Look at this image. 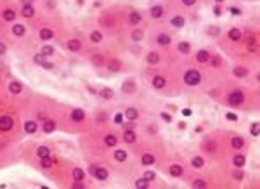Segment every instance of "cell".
Here are the masks:
<instances>
[{"label": "cell", "mask_w": 260, "mask_h": 189, "mask_svg": "<svg viewBox=\"0 0 260 189\" xmlns=\"http://www.w3.org/2000/svg\"><path fill=\"white\" fill-rule=\"evenodd\" d=\"M199 80H201V76H199V71L198 70H187L184 75V82L187 85H191V87H194V85L199 84Z\"/></svg>", "instance_id": "cell-1"}, {"label": "cell", "mask_w": 260, "mask_h": 189, "mask_svg": "<svg viewBox=\"0 0 260 189\" xmlns=\"http://www.w3.org/2000/svg\"><path fill=\"white\" fill-rule=\"evenodd\" d=\"M229 104L231 106H238V104H241L243 101H245V96H243V92L241 90H234V92H231L229 94Z\"/></svg>", "instance_id": "cell-2"}, {"label": "cell", "mask_w": 260, "mask_h": 189, "mask_svg": "<svg viewBox=\"0 0 260 189\" xmlns=\"http://www.w3.org/2000/svg\"><path fill=\"white\" fill-rule=\"evenodd\" d=\"M14 125L12 118L11 116H0V130L2 132H7V130H11Z\"/></svg>", "instance_id": "cell-3"}, {"label": "cell", "mask_w": 260, "mask_h": 189, "mask_svg": "<svg viewBox=\"0 0 260 189\" xmlns=\"http://www.w3.org/2000/svg\"><path fill=\"white\" fill-rule=\"evenodd\" d=\"M83 118H85L83 110H73L71 111V120H73V122H82Z\"/></svg>", "instance_id": "cell-4"}, {"label": "cell", "mask_w": 260, "mask_h": 189, "mask_svg": "<svg viewBox=\"0 0 260 189\" xmlns=\"http://www.w3.org/2000/svg\"><path fill=\"white\" fill-rule=\"evenodd\" d=\"M94 177H96L97 180H106L108 179V170L106 168H97L96 174H94Z\"/></svg>", "instance_id": "cell-5"}, {"label": "cell", "mask_w": 260, "mask_h": 189, "mask_svg": "<svg viewBox=\"0 0 260 189\" xmlns=\"http://www.w3.org/2000/svg\"><path fill=\"white\" fill-rule=\"evenodd\" d=\"M196 57H198L199 62H208V61H210V54H208V50H205V49H201Z\"/></svg>", "instance_id": "cell-6"}, {"label": "cell", "mask_w": 260, "mask_h": 189, "mask_svg": "<svg viewBox=\"0 0 260 189\" xmlns=\"http://www.w3.org/2000/svg\"><path fill=\"white\" fill-rule=\"evenodd\" d=\"M80 47H82V42H80V40H76V38L68 42V49H70V50H73V52L80 50Z\"/></svg>", "instance_id": "cell-7"}, {"label": "cell", "mask_w": 260, "mask_h": 189, "mask_svg": "<svg viewBox=\"0 0 260 189\" xmlns=\"http://www.w3.org/2000/svg\"><path fill=\"white\" fill-rule=\"evenodd\" d=\"M165 84H167V82H165L163 76H154L153 78V87L154 88H163Z\"/></svg>", "instance_id": "cell-8"}, {"label": "cell", "mask_w": 260, "mask_h": 189, "mask_svg": "<svg viewBox=\"0 0 260 189\" xmlns=\"http://www.w3.org/2000/svg\"><path fill=\"white\" fill-rule=\"evenodd\" d=\"M142 19V16L139 12H130V16H128V21H130V24H139Z\"/></svg>", "instance_id": "cell-9"}, {"label": "cell", "mask_w": 260, "mask_h": 189, "mask_svg": "<svg viewBox=\"0 0 260 189\" xmlns=\"http://www.w3.org/2000/svg\"><path fill=\"white\" fill-rule=\"evenodd\" d=\"M151 16H153L154 19H158L163 16V7H160V5H154L153 9H151Z\"/></svg>", "instance_id": "cell-10"}, {"label": "cell", "mask_w": 260, "mask_h": 189, "mask_svg": "<svg viewBox=\"0 0 260 189\" xmlns=\"http://www.w3.org/2000/svg\"><path fill=\"white\" fill-rule=\"evenodd\" d=\"M125 116H127L128 120H132V122H134V120L139 116V111H137L135 108H128V110L125 111Z\"/></svg>", "instance_id": "cell-11"}, {"label": "cell", "mask_w": 260, "mask_h": 189, "mask_svg": "<svg viewBox=\"0 0 260 189\" xmlns=\"http://www.w3.org/2000/svg\"><path fill=\"white\" fill-rule=\"evenodd\" d=\"M121 90H123V92H134V90H135V84H134L132 80H128V82H125V84L121 85Z\"/></svg>", "instance_id": "cell-12"}, {"label": "cell", "mask_w": 260, "mask_h": 189, "mask_svg": "<svg viewBox=\"0 0 260 189\" xmlns=\"http://www.w3.org/2000/svg\"><path fill=\"white\" fill-rule=\"evenodd\" d=\"M44 130H45L47 134L54 132V130H56V123H54L52 120H45V123H44Z\"/></svg>", "instance_id": "cell-13"}, {"label": "cell", "mask_w": 260, "mask_h": 189, "mask_svg": "<svg viewBox=\"0 0 260 189\" xmlns=\"http://www.w3.org/2000/svg\"><path fill=\"white\" fill-rule=\"evenodd\" d=\"M229 38L232 40V42H238V40L241 38V31H239L238 28H232V30L229 31Z\"/></svg>", "instance_id": "cell-14"}, {"label": "cell", "mask_w": 260, "mask_h": 189, "mask_svg": "<svg viewBox=\"0 0 260 189\" xmlns=\"http://www.w3.org/2000/svg\"><path fill=\"white\" fill-rule=\"evenodd\" d=\"M170 175L181 177L182 175V167H181V165H172V167H170Z\"/></svg>", "instance_id": "cell-15"}, {"label": "cell", "mask_w": 260, "mask_h": 189, "mask_svg": "<svg viewBox=\"0 0 260 189\" xmlns=\"http://www.w3.org/2000/svg\"><path fill=\"white\" fill-rule=\"evenodd\" d=\"M9 92L11 94H19L21 92V84H19V82H12V84H9Z\"/></svg>", "instance_id": "cell-16"}, {"label": "cell", "mask_w": 260, "mask_h": 189, "mask_svg": "<svg viewBox=\"0 0 260 189\" xmlns=\"http://www.w3.org/2000/svg\"><path fill=\"white\" fill-rule=\"evenodd\" d=\"M52 37H54L52 30H47V28H44V30L40 31V38H42V40H50Z\"/></svg>", "instance_id": "cell-17"}, {"label": "cell", "mask_w": 260, "mask_h": 189, "mask_svg": "<svg viewBox=\"0 0 260 189\" xmlns=\"http://www.w3.org/2000/svg\"><path fill=\"white\" fill-rule=\"evenodd\" d=\"M123 141L125 142H134L135 141V134H134L132 130H125L123 132Z\"/></svg>", "instance_id": "cell-18"}, {"label": "cell", "mask_w": 260, "mask_h": 189, "mask_svg": "<svg viewBox=\"0 0 260 189\" xmlns=\"http://www.w3.org/2000/svg\"><path fill=\"white\" fill-rule=\"evenodd\" d=\"M156 40H158V44H160V45H168V44H170V37L165 35V33H160Z\"/></svg>", "instance_id": "cell-19"}, {"label": "cell", "mask_w": 260, "mask_h": 189, "mask_svg": "<svg viewBox=\"0 0 260 189\" xmlns=\"http://www.w3.org/2000/svg\"><path fill=\"white\" fill-rule=\"evenodd\" d=\"M108 68H109L111 71H120L121 64H120V61H116V59H111V61L108 62Z\"/></svg>", "instance_id": "cell-20"}, {"label": "cell", "mask_w": 260, "mask_h": 189, "mask_svg": "<svg viewBox=\"0 0 260 189\" xmlns=\"http://www.w3.org/2000/svg\"><path fill=\"white\" fill-rule=\"evenodd\" d=\"M24 130H26L28 134H33L36 130V123L31 122V120H30V122H26V123H24Z\"/></svg>", "instance_id": "cell-21"}, {"label": "cell", "mask_w": 260, "mask_h": 189, "mask_svg": "<svg viewBox=\"0 0 260 189\" xmlns=\"http://www.w3.org/2000/svg\"><path fill=\"white\" fill-rule=\"evenodd\" d=\"M12 33L16 37H23V35H24V26H23V24H14Z\"/></svg>", "instance_id": "cell-22"}, {"label": "cell", "mask_w": 260, "mask_h": 189, "mask_svg": "<svg viewBox=\"0 0 260 189\" xmlns=\"http://www.w3.org/2000/svg\"><path fill=\"white\" fill-rule=\"evenodd\" d=\"M33 14H35V11H33V7H31L30 4L23 7V16H24V18H31Z\"/></svg>", "instance_id": "cell-23"}, {"label": "cell", "mask_w": 260, "mask_h": 189, "mask_svg": "<svg viewBox=\"0 0 260 189\" xmlns=\"http://www.w3.org/2000/svg\"><path fill=\"white\" fill-rule=\"evenodd\" d=\"M158 61H160L158 52H149L147 54V62H149V64H156Z\"/></svg>", "instance_id": "cell-24"}, {"label": "cell", "mask_w": 260, "mask_h": 189, "mask_svg": "<svg viewBox=\"0 0 260 189\" xmlns=\"http://www.w3.org/2000/svg\"><path fill=\"white\" fill-rule=\"evenodd\" d=\"M83 177H85V172L82 168H75L73 170V179L75 180H83Z\"/></svg>", "instance_id": "cell-25"}, {"label": "cell", "mask_w": 260, "mask_h": 189, "mask_svg": "<svg viewBox=\"0 0 260 189\" xmlns=\"http://www.w3.org/2000/svg\"><path fill=\"white\" fill-rule=\"evenodd\" d=\"M49 153H50V151H49L47 146H40L38 149H36V154H38L40 158H45V156H49Z\"/></svg>", "instance_id": "cell-26"}, {"label": "cell", "mask_w": 260, "mask_h": 189, "mask_svg": "<svg viewBox=\"0 0 260 189\" xmlns=\"http://www.w3.org/2000/svg\"><path fill=\"white\" fill-rule=\"evenodd\" d=\"M232 73L236 76H246L248 75V70H246V68H243V66H238V68H234Z\"/></svg>", "instance_id": "cell-27"}, {"label": "cell", "mask_w": 260, "mask_h": 189, "mask_svg": "<svg viewBox=\"0 0 260 189\" xmlns=\"http://www.w3.org/2000/svg\"><path fill=\"white\" fill-rule=\"evenodd\" d=\"M172 24L175 28H182L184 26V18H182V16H175V18L172 19Z\"/></svg>", "instance_id": "cell-28"}, {"label": "cell", "mask_w": 260, "mask_h": 189, "mask_svg": "<svg viewBox=\"0 0 260 189\" xmlns=\"http://www.w3.org/2000/svg\"><path fill=\"white\" fill-rule=\"evenodd\" d=\"M203 165H205V161H203L201 156H194L193 158V167L194 168H203Z\"/></svg>", "instance_id": "cell-29"}, {"label": "cell", "mask_w": 260, "mask_h": 189, "mask_svg": "<svg viewBox=\"0 0 260 189\" xmlns=\"http://www.w3.org/2000/svg\"><path fill=\"white\" fill-rule=\"evenodd\" d=\"M231 146H232L234 149H239V148H243V139H241V137H234L232 141H231Z\"/></svg>", "instance_id": "cell-30"}, {"label": "cell", "mask_w": 260, "mask_h": 189, "mask_svg": "<svg viewBox=\"0 0 260 189\" xmlns=\"http://www.w3.org/2000/svg\"><path fill=\"white\" fill-rule=\"evenodd\" d=\"M52 163H54V161L49 158V156H45V158H40V165H42L44 168H50V167H52Z\"/></svg>", "instance_id": "cell-31"}, {"label": "cell", "mask_w": 260, "mask_h": 189, "mask_svg": "<svg viewBox=\"0 0 260 189\" xmlns=\"http://www.w3.org/2000/svg\"><path fill=\"white\" fill-rule=\"evenodd\" d=\"M142 163H144V165H153V163H154V156H153V154H149V153H146L144 156H142Z\"/></svg>", "instance_id": "cell-32"}, {"label": "cell", "mask_w": 260, "mask_h": 189, "mask_svg": "<svg viewBox=\"0 0 260 189\" xmlns=\"http://www.w3.org/2000/svg\"><path fill=\"white\" fill-rule=\"evenodd\" d=\"M14 18H16V14H14L12 9L4 11V19H5V21H14Z\"/></svg>", "instance_id": "cell-33"}, {"label": "cell", "mask_w": 260, "mask_h": 189, "mask_svg": "<svg viewBox=\"0 0 260 189\" xmlns=\"http://www.w3.org/2000/svg\"><path fill=\"white\" fill-rule=\"evenodd\" d=\"M243 165H245V156H241V154H238V156H234V167L241 168Z\"/></svg>", "instance_id": "cell-34"}, {"label": "cell", "mask_w": 260, "mask_h": 189, "mask_svg": "<svg viewBox=\"0 0 260 189\" xmlns=\"http://www.w3.org/2000/svg\"><path fill=\"white\" fill-rule=\"evenodd\" d=\"M90 40H92L94 44H99V42L102 40V35L99 33V31H92V33H90Z\"/></svg>", "instance_id": "cell-35"}, {"label": "cell", "mask_w": 260, "mask_h": 189, "mask_svg": "<svg viewBox=\"0 0 260 189\" xmlns=\"http://www.w3.org/2000/svg\"><path fill=\"white\" fill-rule=\"evenodd\" d=\"M115 158L118 160V161H125V160H127V153H125L123 149H118L115 153Z\"/></svg>", "instance_id": "cell-36"}, {"label": "cell", "mask_w": 260, "mask_h": 189, "mask_svg": "<svg viewBox=\"0 0 260 189\" xmlns=\"http://www.w3.org/2000/svg\"><path fill=\"white\" fill-rule=\"evenodd\" d=\"M101 97H104V99L109 101L111 97H113V90H111V88H102V90H101Z\"/></svg>", "instance_id": "cell-37"}, {"label": "cell", "mask_w": 260, "mask_h": 189, "mask_svg": "<svg viewBox=\"0 0 260 189\" xmlns=\"http://www.w3.org/2000/svg\"><path fill=\"white\" fill-rule=\"evenodd\" d=\"M179 50H181L182 54H187L191 50V47H189V44H187V42H181V44H179Z\"/></svg>", "instance_id": "cell-38"}, {"label": "cell", "mask_w": 260, "mask_h": 189, "mask_svg": "<svg viewBox=\"0 0 260 189\" xmlns=\"http://www.w3.org/2000/svg\"><path fill=\"white\" fill-rule=\"evenodd\" d=\"M104 142H106L108 146H115V144H116V137L113 135V134H109V135L104 137Z\"/></svg>", "instance_id": "cell-39"}, {"label": "cell", "mask_w": 260, "mask_h": 189, "mask_svg": "<svg viewBox=\"0 0 260 189\" xmlns=\"http://www.w3.org/2000/svg\"><path fill=\"white\" fill-rule=\"evenodd\" d=\"M154 172H151V170H147V172H144V177H142V179L144 180H147V182H151V180H154Z\"/></svg>", "instance_id": "cell-40"}, {"label": "cell", "mask_w": 260, "mask_h": 189, "mask_svg": "<svg viewBox=\"0 0 260 189\" xmlns=\"http://www.w3.org/2000/svg\"><path fill=\"white\" fill-rule=\"evenodd\" d=\"M42 54H44V56H52L54 49L50 47V45H45V47H42Z\"/></svg>", "instance_id": "cell-41"}, {"label": "cell", "mask_w": 260, "mask_h": 189, "mask_svg": "<svg viewBox=\"0 0 260 189\" xmlns=\"http://www.w3.org/2000/svg\"><path fill=\"white\" fill-rule=\"evenodd\" d=\"M147 180H144V179H139V180H135V187H139V189H144V187H147Z\"/></svg>", "instance_id": "cell-42"}, {"label": "cell", "mask_w": 260, "mask_h": 189, "mask_svg": "<svg viewBox=\"0 0 260 189\" xmlns=\"http://www.w3.org/2000/svg\"><path fill=\"white\" fill-rule=\"evenodd\" d=\"M208 33H210L212 37H217L219 33H220V30H219L217 26H210V28H208Z\"/></svg>", "instance_id": "cell-43"}, {"label": "cell", "mask_w": 260, "mask_h": 189, "mask_svg": "<svg viewBox=\"0 0 260 189\" xmlns=\"http://www.w3.org/2000/svg\"><path fill=\"white\" fill-rule=\"evenodd\" d=\"M132 38L135 40V42H139V40L142 38V31H141V30H135V31L132 33Z\"/></svg>", "instance_id": "cell-44"}, {"label": "cell", "mask_w": 260, "mask_h": 189, "mask_svg": "<svg viewBox=\"0 0 260 189\" xmlns=\"http://www.w3.org/2000/svg\"><path fill=\"white\" fill-rule=\"evenodd\" d=\"M193 186H194V187H205V186H207V182H205V180H201V179H198V180H194V182H193Z\"/></svg>", "instance_id": "cell-45"}, {"label": "cell", "mask_w": 260, "mask_h": 189, "mask_svg": "<svg viewBox=\"0 0 260 189\" xmlns=\"http://www.w3.org/2000/svg\"><path fill=\"white\" fill-rule=\"evenodd\" d=\"M44 61H45V56H44L42 52H40V54H36V56H35V62H38V64H42Z\"/></svg>", "instance_id": "cell-46"}, {"label": "cell", "mask_w": 260, "mask_h": 189, "mask_svg": "<svg viewBox=\"0 0 260 189\" xmlns=\"http://www.w3.org/2000/svg\"><path fill=\"white\" fill-rule=\"evenodd\" d=\"M203 148H205V149H210V151H215V144H213V142H205Z\"/></svg>", "instance_id": "cell-47"}, {"label": "cell", "mask_w": 260, "mask_h": 189, "mask_svg": "<svg viewBox=\"0 0 260 189\" xmlns=\"http://www.w3.org/2000/svg\"><path fill=\"white\" fill-rule=\"evenodd\" d=\"M92 61L96 62V64H101L102 62V57L99 56V54H94V57H92Z\"/></svg>", "instance_id": "cell-48"}, {"label": "cell", "mask_w": 260, "mask_h": 189, "mask_svg": "<svg viewBox=\"0 0 260 189\" xmlns=\"http://www.w3.org/2000/svg\"><path fill=\"white\" fill-rule=\"evenodd\" d=\"M42 66H44L45 70H54V64H52V62H47V61L42 62Z\"/></svg>", "instance_id": "cell-49"}, {"label": "cell", "mask_w": 260, "mask_h": 189, "mask_svg": "<svg viewBox=\"0 0 260 189\" xmlns=\"http://www.w3.org/2000/svg\"><path fill=\"white\" fill-rule=\"evenodd\" d=\"M232 175H234V179H238V180H241V179H243V172H241V170H238V172L234 170V174H232Z\"/></svg>", "instance_id": "cell-50"}, {"label": "cell", "mask_w": 260, "mask_h": 189, "mask_svg": "<svg viewBox=\"0 0 260 189\" xmlns=\"http://www.w3.org/2000/svg\"><path fill=\"white\" fill-rule=\"evenodd\" d=\"M251 134H253V135H258V123H253V127H251Z\"/></svg>", "instance_id": "cell-51"}, {"label": "cell", "mask_w": 260, "mask_h": 189, "mask_svg": "<svg viewBox=\"0 0 260 189\" xmlns=\"http://www.w3.org/2000/svg\"><path fill=\"white\" fill-rule=\"evenodd\" d=\"M227 120H231V122H236V120H238V116H236L234 113H227Z\"/></svg>", "instance_id": "cell-52"}, {"label": "cell", "mask_w": 260, "mask_h": 189, "mask_svg": "<svg viewBox=\"0 0 260 189\" xmlns=\"http://www.w3.org/2000/svg\"><path fill=\"white\" fill-rule=\"evenodd\" d=\"M161 118H163V120H167V122H172V116H170L168 113H161Z\"/></svg>", "instance_id": "cell-53"}, {"label": "cell", "mask_w": 260, "mask_h": 189, "mask_svg": "<svg viewBox=\"0 0 260 189\" xmlns=\"http://www.w3.org/2000/svg\"><path fill=\"white\" fill-rule=\"evenodd\" d=\"M115 122H116V123H121V122H123V114H116V116H115Z\"/></svg>", "instance_id": "cell-54"}, {"label": "cell", "mask_w": 260, "mask_h": 189, "mask_svg": "<svg viewBox=\"0 0 260 189\" xmlns=\"http://www.w3.org/2000/svg\"><path fill=\"white\" fill-rule=\"evenodd\" d=\"M231 12H232L234 16H238V14H241V11H239L238 7H231Z\"/></svg>", "instance_id": "cell-55"}, {"label": "cell", "mask_w": 260, "mask_h": 189, "mask_svg": "<svg viewBox=\"0 0 260 189\" xmlns=\"http://www.w3.org/2000/svg\"><path fill=\"white\" fill-rule=\"evenodd\" d=\"M212 64H213V66H219V64H220V59H219V57H213V59H212Z\"/></svg>", "instance_id": "cell-56"}, {"label": "cell", "mask_w": 260, "mask_h": 189, "mask_svg": "<svg viewBox=\"0 0 260 189\" xmlns=\"http://www.w3.org/2000/svg\"><path fill=\"white\" fill-rule=\"evenodd\" d=\"M73 187H76V189H80V187H83V182H80V180H76L75 184H73Z\"/></svg>", "instance_id": "cell-57"}, {"label": "cell", "mask_w": 260, "mask_h": 189, "mask_svg": "<svg viewBox=\"0 0 260 189\" xmlns=\"http://www.w3.org/2000/svg\"><path fill=\"white\" fill-rule=\"evenodd\" d=\"M182 2H184V5H194L196 0H182Z\"/></svg>", "instance_id": "cell-58"}, {"label": "cell", "mask_w": 260, "mask_h": 189, "mask_svg": "<svg viewBox=\"0 0 260 189\" xmlns=\"http://www.w3.org/2000/svg\"><path fill=\"white\" fill-rule=\"evenodd\" d=\"M213 12H215V16H220L222 11H220V7H215V9H213Z\"/></svg>", "instance_id": "cell-59"}, {"label": "cell", "mask_w": 260, "mask_h": 189, "mask_svg": "<svg viewBox=\"0 0 260 189\" xmlns=\"http://www.w3.org/2000/svg\"><path fill=\"white\" fill-rule=\"evenodd\" d=\"M182 113H184V116H189V114H191V110H189V108H185V110H182Z\"/></svg>", "instance_id": "cell-60"}, {"label": "cell", "mask_w": 260, "mask_h": 189, "mask_svg": "<svg viewBox=\"0 0 260 189\" xmlns=\"http://www.w3.org/2000/svg\"><path fill=\"white\" fill-rule=\"evenodd\" d=\"M2 54H5V45L4 44H0V56H2Z\"/></svg>", "instance_id": "cell-61"}, {"label": "cell", "mask_w": 260, "mask_h": 189, "mask_svg": "<svg viewBox=\"0 0 260 189\" xmlns=\"http://www.w3.org/2000/svg\"><path fill=\"white\" fill-rule=\"evenodd\" d=\"M96 170H97V167H96V165H92V167H90V174L94 175V174H96Z\"/></svg>", "instance_id": "cell-62"}, {"label": "cell", "mask_w": 260, "mask_h": 189, "mask_svg": "<svg viewBox=\"0 0 260 189\" xmlns=\"http://www.w3.org/2000/svg\"><path fill=\"white\" fill-rule=\"evenodd\" d=\"M134 128V123H127V130H132Z\"/></svg>", "instance_id": "cell-63"}, {"label": "cell", "mask_w": 260, "mask_h": 189, "mask_svg": "<svg viewBox=\"0 0 260 189\" xmlns=\"http://www.w3.org/2000/svg\"><path fill=\"white\" fill-rule=\"evenodd\" d=\"M215 2H224V0H215Z\"/></svg>", "instance_id": "cell-64"}]
</instances>
